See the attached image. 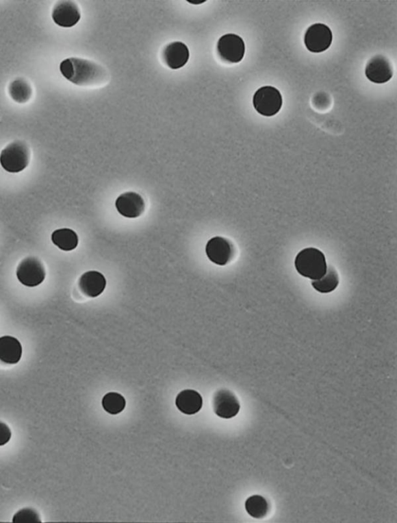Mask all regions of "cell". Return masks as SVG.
<instances>
[{
  "instance_id": "obj_1",
  "label": "cell",
  "mask_w": 397,
  "mask_h": 523,
  "mask_svg": "<svg viewBox=\"0 0 397 523\" xmlns=\"http://www.w3.org/2000/svg\"><path fill=\"white\" fill-rule=\"evenodd\" d=\"M60 71L70 82L81 86L101 85L107 79V71L102 66L79 58L62 61Z\"/></svg>"
},
{
  "instance_id": "obj_2",
  "label": "cell",
  "mask_w": 397,
  "mask_h": 523,
  "mask_svg": "<svg viewBox=\"0 0 397 523\" xmlns=\"http://www.w3.org/2000/svg\"><path fill=\"white\" fill-rule=\"evenodd\" d=\"M295 267L300 275L313 281L322 278L328 269L324 254L313 247L303 249L296 255Z\"/></svg>"
},
{
  "instance_id": "obj_3",
  "label": "cell",
  "mask_w": 397,
  "mask_h": 523,
  "mask_svg": "<svg viewBox=\"0 0 397 523\" xmlns=\"http://www.w3.org/2000/svg\"><path fill=\"white\" fill-rule=\"evenodd\" d=\"M30 159L31 151L27 144L17 141L3 149L0 154V165L5 171L16 173L26 169Z\"/></svg>"
},
{
  "instance_id": "obj_4",
  "label": "cell",
  "mask_w": 397,
  "mask_h": 523,
  "mask_svg": "<svg viewBox=\"0 0 397 523\" xmlns=\"http://www.w3.org/2000/svg\"><path fill=\"white\" fill-rule=\"evenodd\" d=\"M253 106L256 112L261 115L272 117L282 108L281 93L274 86H262L255 93Z\"/></svg>"
},
{
  "instance_id": "obj_5",
  "label": "cell",
  "mask_w": 397,
  "mask_h": 523,
  "mask_svg": "<svg viewBox=\"0 0 397 523\" xmlns=\"http://www.w3.org/2000/svg\"><path fill=\"white\" fill-rule=\"evenodd\" d=\"M45 276L44 266L37 258H26L17 267L16 277L23 286L36 287L44 281Z\"/></svg>"
},
{
  "instance_id": "obj_6",
  "label": "cell",
  "mask_w": 397,
  "mask_h": 523,
  "mask_svg": "<svg viewBox=\"0 0 397 523\" xmlns=\"http://www.w3.org/2000/svg\"><path fill=\"white\" fill-rule=\"evenodd\" d=\"M245 45L243 39L235 34H227L222 36L218 42V53L225 62L235 64L244 58Z\"/></svg>"
},
{
  "instance_id": "obj_7",
  "label": "cell",
  "mask_w": 397,
  "mask_h": 523,
  "mask_svg": "<svg viewBox=\"0 0 397 523\" xmlns=\"http://www.w3.org/2000/svg\"><path fill=\"white\" fill-rule=\"evenodd\" d=\"M333 36L329 26L315 24L307 29L305 36L307 49L313 53H320L330 48Z\"/></svg>"
},
{
  "instance_id": "obj_8",
  "label": "cell",
  "mask_w": 397,
  "mask_h": 523,
  "mask_svg": "<svg viewBox=\"0 0 397 523\" xmlns=\"http://www.w3.org/2000/svg\"><path fill=\"white\" fill-rule=\"evenodd\" d=\"M207 258L213 263L225 266L230 263L235 254L232 243L221 236H216L210 239L206 246Z\"/></svg>"
},
{
  "instance_id": "obj_9",
  "label": "cell",
  "mask_w": 397,
  "mask_h": 523,
  "mask_svg": "<svg viewBox=\"0 0 397 523\" xmlns=\"http://www.w3.org/2000/svg\"><path fill=\"white\" fill-rule=\"evenodd\" d=\"M213 408L218 417L231 419L239 413L241 406L235 394L229 389H222L214 394Z\"/></svg>"
},
{
  "instance_id": "obj_10",
  "label": "cell",
  "mask_w": 397,
  "mask_h": 523,
  "mask_svg": "<svg viewBox=\"0 0 397 523\" xmlns=\"http://www.w3.org/2000/svg\"><path fill=\"white\" fill-rule=\"evenodd\" d=\"M115 206L122 217L129 219L141 217L145 209L143 197L133 191L120 195L116 200Z\"/></svg>"
},
{
  "instance_id": "obj_11",
  "label": "cell",
  "mask_w": 397,
  "mask_h": 523,
  "mask_svg": "<svg viewBox=\"0 0 397 523\" xmlns=\"http://www.w3.org/2000/svg\"><path fill=\"white\" fill-rule=\"evenodd\" d=\"M366 75L372 83L385 84L393 77V69L387 58L379 55L368 62Z\"/></svg>"
},
{
  "instance_id": "obj_12",
  "label": "cell",
  "mask_w": 397,
  "mask_h": 523,
  "mask_svg": "<svg viewBox=\"0 0 397 523\" xmlns=\"http://www.w3.org/2000/svg\"><path fill=\"white\" fill-rule=\"evenodd\" d=\"M81 17L78 5L73 1L57 2L52 11V19L62 27H72L77 24Z\"/></svg>"
},
{
  "instance_id": "obj_13",
  "label": "cell",
  "mask_w": 397,
  "mask_h": 523,
  "mask_svg": "<svg viewBox=\"0 0 397 523\" xmlns=\"http://www.w3.org/2000/svg\"><path fill=\"white\" fill-rule=\"evenodd\" d=\"M106 286V278L101 272L97 271L84 273L79 281L81 292L90 298L98 297L103 293Z\"/></svg>"
},
{
  "instance_id": "obj_14",
  "label": "cell",
  "mask_w": 397,
  "mask_h": 523,
  "mask_svg": "<svg viewBox=\"0 0 397 523\" xmlns=\"http://www.w3.org/2000/svg\"><path fill=\"white\" fill-rule=\"evenodd\" d=\"M163 59L166 65L172 69L183 68L190 59V51L184 43L180 42L168 44L163 51Z\"/></svg>"
},
{
  "instance_id": "obj_15",
  "label": "cell",
  "mask_w": 397,
  "mask_h": 523,
  "mask_svg": "<svg viewBox=\"0 0 397 523\" xmlns=\"http://www.w3.org/2000/svg\"><path fill=\"white\" fill-rule=\"evenodd\" d=\"M22 345L14 337L3 336L0 338V362L15 365L21 361Z\"/></svg>"
},
{
  "instance_id": "obj_16",
  "label": "cell",
  "mask_w": 397,
  "mask_h": 523,
  "mask_svg": "<svg viewBox=\"0 0 397 523\" xmlns=\"http://www.w3.org/2000/svg\"><path fill=\"white\" fill-rule=\"evenodd\" d=\"M176 405L179 411L188 415L198 413L203 406V398L200 393L194 389H185L178 394Z\"/></svg>"
},
{
  "instance_id": "obj_17",
  "label": "cell",
  "mask_w": 397,
  "mask_h": 523,
  "mask_svg": "<svg viewBox=\"0 0 397 523\" xmlns=\"http://www.w3.org/2000/svg\"><path fill=\"white\" fill-rule=\"evenodd\" d=\"M51 241L56 247L64 252H72L79 244L77 232L68 228L55 230L51 235Z\"/></svg>"
},
{
  "instance_id": "obj_18",
  "label": "cell",
  "mask_w": 397,
  "mask_h": 523,
  "mask_svg": "<svg viewBox=\"0 0 397 523\" xmlns=\"http://www.w3.org/2000/svg\"><path fill=\"white\" fill-rule=\"evenodd\" d=\"M338 284H340V277L333 267H329L326 269V274L320 280L312 282L314 289L321 293H329L334 291Z\"/></svg>"
},
{
  "instance_id": "obj_19",
  "label": "cell",
  "mask_w": 397,
  "mask_h": 523,
  "mask_svg": "<svg viewBox=\"0 0 397 523\" xmlns=\"http://www.w3.org/2000/svg\"><path fill=\"white\" fill-rule=\"evenodd\" d=\"M9 94L17 103L23 104L30 100L32 89L30 84L23 79H16L9 86Z\"/></svg>"
},
{
  "instance_id": "obj_20",
  "label": "cell",
  "mask_w": 397,
  "mask_h": 523,
  "mask_svg": "<svg viewBox=\"0 0 397 523\" xmlns=\"http://www.w3.org/2000/svg\"><path fill=\"white\" fill-rule=\"evenodd\" d=\"M245 509L253 518L262 519L268 513V504L264 497L253 496L249 497L245 502Z\"/></svg>"
},
{
  "instance_id": "obj_21",
  "label": "cell",
  "mask_w": 397,
  "mask_h": 523,
  "mask_svg": "<svg viewBox=\"0 0 397 523\" xmlns=\"http://www.w3.org/2000/svg\"><path fill=\"white\" fill-rule=\"evenodd\" d=\"M103 408L105 411L110 415H118L125 410L126 406V400L121 394L118 393H108L103 398Z\"/></svg>"
},
{
  "instance_id": "obj_22",
  "label": "cell",
  "mask_w": 397,
  "mask_h": 523,
  "mask_svg": "<svg viewBox=\"0 0 397 523\" xmlns=\"http://www.w3.org/2000/svg\"><path fill=\"white\" fill-rule=\"evenodd\" d=\"M14 522H42L38 511L32 508L22 509L14 515Z\"/></svg>"
},
{
  "instance_id": "obj_23",
  "label": "cell",
  "mask_w": 397,
  "mask_h": 523,
  "mask_svg": "<svg viewBox=\"0 0 397 523\" xmlns=\"http://www.w3.org/2000/svg\"><path fill=\"white\" fill-rule=\"evenodd\" d=\"M12 437L11 430L7 424L0 421V446L9 443Z\"/></svg>"
}]
</instances>
